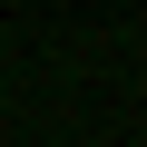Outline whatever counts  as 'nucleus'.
Returning <instances> with one entry per match:
<instances>
[]
</instances>
